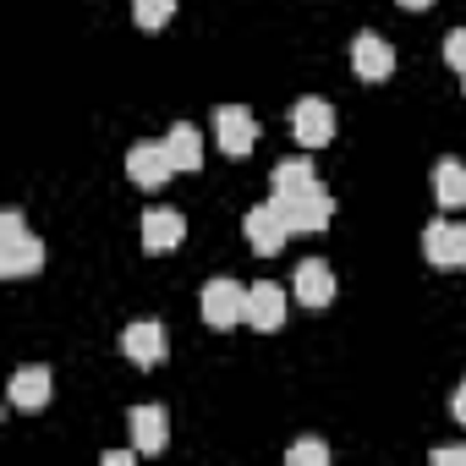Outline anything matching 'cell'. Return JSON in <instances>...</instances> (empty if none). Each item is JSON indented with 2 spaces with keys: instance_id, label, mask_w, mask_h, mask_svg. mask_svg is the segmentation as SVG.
<instances>
[{
  "instance_id": "6da1fadb",
  "label": "cell",
  "mask_w": 466,
  "mask_h": 466,
  "mask_svg": "<svg viewBox=\"0 0 466 466\" xmlns=\"http://www.w3.org/2000/svg\"><path fill=\"white\" fill-rule=\"evenodd\" d=\"M45 269V242L23 225L17 208L0 214V275L6 280H23V275H39Z\"/></svg>"
},
{
  "instance_id": "7a4b0ae2",
  "label": "cell",
  "mask_w": 466,
  "mask_h": 466,
  "mask_svg": "<svg viewBox=\"0 0 466 466\" xmlns=\"http://www.w3.org/2000/svg\"><path fill=\"white\" fill-rule=\"evenodd\" d=\"M203 324L208 329H230V324H248V286H237V280H208L203 286Z\"/></svg>"
},
{
  "instance_id": "3957f363",
  "label": "cell",
  "mask_w": 466,
  "mask_h": 466,
  "mask_svg": "<svg viewBox=\"0 0 466 466\" xmlns=\"http://www.w3.org/2000/svg\"><path fill=\"white\" fill-rule=\"evenodd\" d=\"M242 230H248V248H253L258 258H275V253L286 248V237H291V225H286V214H280V203H275V198H269V203H258V208H248Z\"/></svg>"
},
{
  "instance_id": "277c9868",
  "label": "cell",
  "mask_w": 466,
  "mask_h": 466,
  "mask_svg": "<svg viewBox=\"0 0 466 466\" xmlns=\"http://www.w3.org/2000/svg\"><path fill=\"white\" fill-rule=\"evenodd\" d=\"M422 258H428L433 269H466V225L428 219V225H422Z\"/></svg>"
},
{
  "instance_id": "5b68a950",
  "label": "cell",
  "mask_w": 466,
  "mask_h": 466,
  "mask_svg": "<svg viewBox=\"0 0 466 466\" xmlns=\"http://www.w3.org/2000/svg\"><path fill=\"white\" fill-rule=\"evenodd\" d=\"M214 143H219V154H230V159L253 154V143H258L253 110H242V105H219V110H214Z\"/></svg>"
},
{
  "instance_id": "8992f818",
  "label": "cell",
  "mask_w": 466,
  "mask_h": 466,
  "mask_svg": "<svg viewBox=\"0 0 466 466\" xmlns=\"http://www.w3.org/2000/svg\"><path fill=\"white\" fill-rule=\"evenodd\" d=\"M291 132H297L302 148H324V143L335 137V105L319 99V94L297 99V105H291Z\"/></svg>"
},
{
  "instance_id": "52a82bcc",
  "label": "cell",
  "mask_w": 466,
  "mask_h": 466,
  "mask_svg": "<svg viewBox=\"0 0 466 466\" xmlns=\"http://www.w3.org/2000/svg\"><path fill=\"white\" fill-rule=\"evenodd\" d=\"M127 176H132L143 192H159V187L176 176V159H170L165 143H132V148H127Z\"/></svg>"
},
{
  "instance_id": "ba28073f",
  "label": "cell",
  "mask_w": 466,
  "mask_h": 466,
  "mask_svg": "<svg viewBox=\"0 0 466 466\" xmlns=\"http://www.w3.org/2000/svg\"><path fill=\"white\" fill-rule=\"evenodd\" d=\"M275 203H280V214H286L291 230H324V225L335 219V198H329V187H308V192H297V198H275Z\"/></svg>"
},
{
  "instance_id": "9c48e42d",
  "label": "cell",
  "mask_w": 466,
  "mask_h": 466,
  "mask_svg": "<svg viewBox=\"0 0 466 466\" xmlns=\"http://www.w3.org/2000/svg\"><path fill=\"white\" fill-rule=\"evenodd\" d=\"M121 351H127V362L132 368H159L165 362V324L159 319H137V324H127L121 329Z\"/></svg>"
},
{
  "instance_id": "30bf717a",
  "label": "cell",
  "mask_w": 466,
  "mask_h": 466,
  "mask_svg": "<svg viewBox=\"0 0 466 466\" xmlns=\"http://www.w3.org/2000/svg\"><path fill=\"white\" fill-rule=\"evenodd\" d=\"M50 395H56V373H50V368H39V362L17 368V373H12V384H6V400H12L17 411H45V406H50Z\"/></svg>"
},
{
  "instance_id": "8fae6325",
  "label": "cell",
  "mask_w": 466,
  "mask_h": 466,
  "mask_svg": "<svg viewBox=\"0 0 466 466\" xmlns=\"http://www.w3.org/2000/svg\"><path fill=\"white\" fill-rule=\"evenodd\" d=\"M187 242V219L176 214V208H148L143 214V253H176Z\"/></svg>"
},
{
  "instance_id": "7c38bea8",
  "label": "cell",
  "mask_w": 466,
  "mask_h": 466,
  "mask_svg": "<svg viewBox=\"0 0 466 466\" xmlns=\"http://www.w3.org/2000/svg\"><path fill=\"white\" fill-rule=\"evenodd\" d=\"M351 72H357L362 83H384V77L395 72V50H390L379 34H357V39H351Z\"/></svg>"
},
{
  "instance_id": "4fadbf2b",
  "label": "cell",
  "mask_w": 466,
  "mask_h": 466,
  "mask_svg": "<svg viewBox=\"0 0 466 466\" xmlns=\"http://www.w3.org/2000/svg\"><path fill=\"white\" fill-rule=\"evenodd\" d=\"M127 433H132V444H137L143 455H159V450L170 444V417H165V406H132V411H127Z\"/></svg>"
},
{
  "instance_id": "5bb4252c",
  "label": "cell",
  "mask_w": 466,
  "mask_h": 466,
  "mask_svg": "<svg viewBox=\"0 0 466 466\" xmlns=\"http://www.w3.org/2000/svg\"><path fill=\"white\" fill-rule=\"evenodd\" d=\"M297 302L302 308H329L335 302V269L324 258H302L297 264Z\"/></svg>"
},
{
  "instance_id": "9a60e30c",
  "label": "cell",
  "mask_w": 466,
  "mask_h": 466,
  "mask_svg": "<svg viewBox=\"0 0 466 466\" xmlns=\"http://www.w3.org/2000/svg\"><path fill=\"white\" fill-rule=\"evenodd\" d=\"M248 324L258 329V335H275L280 324H286V291L280 286H248Z\"/></svg>"
},
{
  "instance_id": "2e32d148",
  "label": "cell",
  "mask_w": 466,
  "mask_h": 466,
  "mask_svg": "<svg viewBox=\"0 0 466 466\" xmlns=\"http://www.w3.org/2000/svg\"><path fill=\"white\" fill-rule=\"evenodd\" d=\"M433 203H439V214L466 208V165L461 159H439L433 165Z\"/></svg>"
},
{
  "instance_id": "e0dca14e",
  "label": "cell",
  "mask_w": 466,
  "mask_h": 466,
  "mask_svg": "<svg viewBox=\"0 0 466 466\" xmlns=\"http://www.w3.org/2000/svg\"><path fill=\"white\" fill-rule=\"evenodd\" d=\"M165 148H170V159H176V170H181V176L203 170V137H198V127L176 121V127L165 132Z\"/></svg>"
},
{
  "instance_id": "ac0fdd59",
  "label": "cell",
  "mask_w": 466,
  "mask_h": 466,
  "mask_svg": "<svg viewBox=\"0 0 466 466\" xmlns=\"http://www.w3.org/2000/svg\"><path fill=\"white\" fill-rule=\"evenodd\" d=\"M308 187H319L313 159H280V165H275V198H297V192H308Z\"/></svg>"
},
{
  "instance_id": "d6986e66",
  "label": "cell",
  "mask_w": 466,
  "mask_h": 466,
  "mask_svg": "<svg viewBox=\"0 0 466 466\" xmlns=\"http://www.w3.org/2000/svg\"><path fill=\"white\" fill-rule=\"evenodd\" d=\"M132 12H137V28L143 34H159L176 17V0H132Z\"/></svg>"
},
{
  "instance_id": "ffe728a7",
  "label": "cell",
  "mask_w": 466,
  "mask_h": 466,
  "mask_svg": "<svg viewBox=\"0 0 466 466\" xmlns=\"http://www.w3.org/2000/svg\"><path fill=\"white\" fill-rule=\"evenodd\" d=\"M286 461H291V466H329V444H324V439H297V444L286 450Z\"/></svg>"
},
{
  "instance_id": "44dd1931",
  "label": "cell",
  "mask_w": 466,
  "mask_h": 466,
  "mask_svg": "<svg viewBox=\"0 0 466 466\" xmlns=\"http://www.w3.org/2000/svg\"><path fill=\"white\" fill-rule=\"evenodd\" d=\"M444 66H450V72H466V28H450V39H444Z\"/></svg>"
},
{
  "instance_id": "7402d4cb",
  "label": "cell",
  "mask_w": 466,
  "mask_h": 466,
  "mask_svg": "<svg viewBox=\"0 0 466 466\" xmlns=\"http://www.w3.org/2000/svg\"><path fill=\"white\" fill-rule=\"evenodd\" d=\"M428 461H433V466H466V444H433Z\"/></svg>"
},
{
  "instance_id": "603a6c76",
  "label": "cell",
  "mask_w": 466,
  "mask_h": 466,
  "mask_svg": "<svg viewBox=\"0 0 466 466\" xmlns=\"http://www.w3.org/2000/svg\"><path fill=\"white\" fill-rule=\"evenodd\" d=\"M137 455H143V450H137V444H132V450H105V466H132V461H137Z\"/></svg>"
},
{
  "instance_id": "cb8c5ba5",
  "label": "cell",
  "mask_w": 466,
  "mask_h": 466,
  "mask_svg": "<svg viewBox=\"0 0 466 466\" xmlns=\"http://www.w3.org/2000/svg\"><path fill=\"white\" fill-rule=\"evenodd\" d=\"M450 411H455V422L466 428V379H461V390H455V400H450Z\"/></svg>"
},
{
  "instance_id": "d4e9b609",
  "label": "cell",
  "mask_w": 466,
  "mask_h": 466,
  "mask_svg": "<svg viewBox=\"0 0 466 466\" xmlns=\"http://www.w3.org/2000/svg\"><path fill=\"white\" fill-rule=\"evenodd\" d=\"M400 6H406V12H422V6H433V0H400Z\"/></svg>"
},
{
  "instance_id": "484cf974",
  "label": "cell",
  "mask_w": 466,
  "mask_h": 466,
  "mask_svg": "<svg viewBox=\"0 0 466 466\" xmlns=\"http://www.w3.org/2000/svg\"><path fill=\"white\" fill-rule=\"evenodd\" d=\"M461 94H466V72H461Z\"/></svg>"
}]
</instances>
